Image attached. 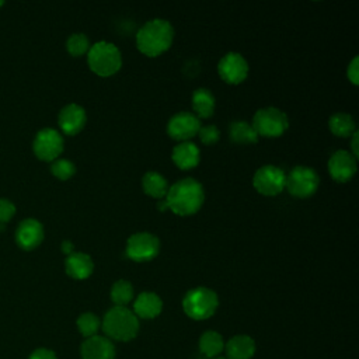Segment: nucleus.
Masks as SVG:
<instances>
[{
    "instance_id": "f257e3e1",
    "label": "nucleus",
    "mask_w": 359,
    "mask_h": 359,
    "mask_svg": "<svg viewBox=\"0 0 359 359\" xmlns=\"http://www.w3.org/2000/svg\"><path fill=\"white\" fill-rule=\"evenodd\" d=\"M174 39V28L164 18L146 21L136 32L137 49L146 56L154 57L165 52Z\"/></svg>"
},
{
    "instance_id": "f03ea898",
    "label": "nucleus",
    "mask_w": 359,
    "mask_h": 359,
    "mask_svg": "<svg viewBox=\"0 0 359 359\" xmlns=\"http://www.w3.org/2000/svg\"><path fill=\"white\" fill-rule=\"evenodd\" d=\"M205 199L203 187L194 178H182L172 184L165 195L168 209L175 215L189 216L196 213Z\"/></svg>"
},
{
    "instance_id": "7ed1b4c3",
    "label": "nucleus",
    "mask_w": 359,
    "mask_h": 359,
    "mask_svg": "<svg viewBox=\"0 0 359 359\" xmlns=\"http://www.w3.org/2000/svg\"><path fill=\"white\" fill-rule=\"evenodd\" d=\"M102 330L107 337L126 342L137 335L139 320L135 313L125 306H115L105 313L102 318Z\"/></svg>"
},
{
    "instance_id": "20e7f679",
    "label": "nucleus",
    "mask_w": 359,
    "mask_h": 359,
    "mask_svg": "<svg viewBox=\"0 0 359 359\" xmlns=\"http://www.w3.org/2000/svg\"><path fill=\"white\" fill-rule=\"evenodd\" d=\"M87 62L95 74L108 77L121 69L122 55L116 45L112 42L98 41L90 46L87 52Z\"/></svg>"
},
{
    "instance_id": "39448f33",
    "label": "nucleus",
    "mask_w": 359,
    "mask_h": 359,
    "mask_svg": "<svg viewBox=\"0 0 359 359\" xmlns=\"http://www.w3.org/2000/svg\"><path fill=\"white\" fill-rule=\"evenodd\" d=\"M219 306L216 292L209 287L198 286L187 292L182 299V309L192 320H206L215 314Z\"/></svg>"
},
{
    "instance_id": "423d86ee",
    "label": "nucleus",
    "mask_w": 359,
    "mask_h": 359,
    "mask_svg": "<svg viewBox=\"0 0 359 359\" xmlns=\"http://www.w3.org/2000/svg\"><path fill=\"white\" fill-rule=\"evenodd\" d=\"M251 125L257 135L265 137H276L285 133L289 126V119L287 115L279 108L265 107L254 114Z\"/></svg>"
},
{
    "instance_id": "0eeeda50",
    "label": "nucleus",
    "mask_w": 359,
    "mask_h": 359,
    "mask_svg": "<svg viewBox=\"0 0 359 359\" xmlns=\"http://www.w3.org/2000/svg\"><path fill=\"white\" fill-rule=\"evenodd\" d=\"M320 184L318 174L307 165H297L286 175L285 187L296 198H307L313 195Z\"/></svg>"
},
{
    "instance_id": "6e6552de",
    "label": "nucleus",
    "mask_w": 359,
    "mask_h": 359,
    "mask_svg": "<svg viewBox=\"0 0 359 359\" xmlns=\"http://www.w3.org/2000/svg\"><path fill=\"white\" fill-rule=\"evenodd\" d=\"M160 251V240L149 231L132 234L126 241V255L136 262L153 259Z\"/></svg>"
},
{
    "instance_id": "1a4fd4ad",
    "label": "nucleus",
    "mask_w": 359,
    "mask_h": 359,
    "mask_svg": "<svg viewBox=\"0 0 359 359\" xmlns=\"http://www.w3.org/2000/svg\"><path fill=\"white\" fill-rule=\"evenodd\" d=\"M285 181H286V175L283 170L272 164H266L258 168L252 178L254 188L259 194L268 195V196H273L282 192V189L285 188Z\"/></svg>"
},
{
    "instance_id": "9d476101",
    "label": "nucleus",
    "mask_w": 359,
    "mask_h": 359,
    "mask_svg": "<svg viewBox=\"0 0 359 359\" xmlns=\"http://www.w3.org/2000/svg\"><path fill=\"white\" fill-rule=\"evenodd\" d=\"M32 149L36 157L43 161L56 160L63 151V137L56 129L43 128L36 133Z\"/></svg>"
},
{
    "instance_id": "9b49d317",
    "label": "nucleus",
    "mask_w": 359,
    "mask_h": 359,
    "mask_svg": "<svg viewBox=\"0 0 359 359\" xmlns=\"http://www.w3.org/2000/svg\"><path fill=\"white\" fill-rule=\"evenodd\" d=\"M217 72L226 83L238 84L248 74V63L238 52H229L219 60Z\"/></svg>"
},
{
    "instance_id": "f8f14e48",
    "label": "nucleus",
    "mask_w": 359,
    "mask_h": 359,
    "mask_svg": "<svg viewBox=\"0 0 359 359\" xmlns=\"http://www.w3.org/2000/svg\"><path fill=\"white\" fill-rule=\"evenodd\" d=\"M199 128V118L188 111H182L170 118L167 123V133L175 140L188 142V139L198 135Z\"/></svg>"
},
{
    "instance_id": "ddd939ff",
    "label": "nucleus",
    "mask_w": 359,
    "mask_h": 359,
    "mask_svg": "<svg viewBox=\"0 0 359 359\" xmlns=\"http://www.w3.org/2000/svg\"><path fill=\"white\" fill-rule=\"evenodd\" d=\"M356 158L348 150H337L328 160L330 175L338 182L349 181L356 172Z\"/></svg>"
},
{
    "instance_id": "4468645a",
    "label": "nucleus",
    "mask_w": 359,
    "mask_h": 359,
    "mask_svg": "<svg viewBox=\"0 0 359 359\" xmlns=\"http://www.w3.org/2000/svg\"><path fill=\"white\" fill-rule=\"evenodd\" d=\"M43 240V226L36 219H24L15 230V241L24 250L38 247Z\"/></svg>"
},
{
    "instance_id": "2eb2a0df",
    "label": "nucleus",
    "mask_w": 359,
    "mask_h": 359,
    "mask_svg": "<svg viewBox=\"0 0 359 359\" xmlns=\"http://www.w3.org/2000/svg\"><path fill=\"white\" fill-rule=\"evenodd\" d=\"M87 121V115L83 107L77 104H67L65 105L59 115H57V123L63 133L66 135H76L79 133Z\"/></svg>"
},
{
    "instance_id": "dca6fc26",
    "label": "nucleus",
    "mask_w": 359,
    "mask_h": 359,
    "mask_svg": "<svg viewBox=\"0 0 359 359\" xmlns=\"http://www.w3.org/2000/svg\"><path fill=\"white\" fill-rule=\"evenodd\" d=\"M83 359H114L115 346L107 337L94 335L86 338L80 348Z\"/></svg>"
},
{
    "instance_id": "f3484780",
    "label": "nucleus",
    "mask_w": 359,
    "mask_h": 359,
    "mask_svg": "<svg viewBox=\"0 0 359 359\" xmlns=\"http://www.w3.org/2000/svg\"><path fill=\"white\" fill-rule=\"evenodd\" d=\"M94 262L86 252H72L65 259V271L73 279H86L93 273Z\"/></svg>"
},
{
    "instance_id": "a211bd4d",
    "label": "nucleus",
    "mask_w": 359,
    "mask_h": 359,
    "mask_svg": "<svg viewBox=\"0 0 359 359\" xmlns=\"http://www.w3.org/2000/svg\"><path fill=\"white\" fill-rule=\"evenodd\" d=\"M163 310V302L160 296H157L153 292H142L133 303V313L136 317L140 318H154L157 317Z\"/></svg>"
},
{
    "instance_id": "6ab92c4d",
    "label": "nucleus",
    "mask_w": 359,
    "mask_h": 359,
    "mask_svg": "<svg viewBox=\"0 0 359 359\" xmlns=\"http://www.w3.org/2000/svg\"><path fill=\"white\" fill-rule=\"evenodd\" d=\"M199 156H201V151L198 146L192 142H182L177 144L172 149V154H171L175 165L182 170H189L196 167L199 164V158H201Z\"/></svg>"
},
{
    "instance_id": "aec40b11",
    "label": "nucleus",
    "mask_w": 359,
    "mask_h": 359,
    "mask_svg": "<svg viewBox=\"0 0 359 359\" xmlns=\"http://www.w3.org/2000/svg\"><path fill=\"white\" fill-rule=\"evenodd\" d=\"M229 359H251L255 353V342L248 335H236L226 344Z\"/></svg>"
},
{
    "instance_id": "412c9836",
    "label": "nucleus",
    "mask_w": 359,
    "mask_h": 359,
    "mask_svg": "<svg viewBox=\"0 0 359 359\" xmlns=\"http://www.w3.org/2000/svg\"><path fill=\"white\" fill-rule=\"evenodd\" d=\"M215 95L209 88L199 87L192 93V108L198 118H209L215 112Z\"/></svg>"
},
{
    "instance_id": "4be33fe9",
    "label": "nucleus",
    "mask_w": 359,
    "mask_h": 359,
    "mask_svg": "<svg viewBox=\"0 0 359 359\" xmlns=\"http://www.w3.org/2000/svg\"><path fill=\"white\" fill-rule=\"evenodd\" d=\"M143 191L153 198H163L167 195V180L157 171H147L142 178Z\"/></svg>"
},
{
    "instance_id": "5701e85b",
    "label": "nucleus",
    "mask_w": 359,
    "mask_h": 359,
    "mask_svg": "<svg viewBox=\"0 0 359 359\" xmlns=\"http://www.w3.org/2000/svg\"><path fill=\"white\" fill-rule=\"evenodd\" d=\"M223 349H224V341H223V338L219 332L209 330V331H206L201 335V338H199V351L205 356H208L210 359L217 358V355L222 353Z\"/></svg>"
},
{
    "instance_id": "b1692460",
    "label": "nucleus",
    "mask_w": 359,
    "mask_h": 359,
    "mask_svg": "<svg viewBox=\"0 0 359 359\" xmlns=\"http://www.w3.org/2000/svg\"><path fill=\"white\" fill-rule=\"evenodd\" d=\"M229 136L233 142L241 144L255 143L258 140V135L251 123L245 121H234L229 128Z\"/></svg>"
},
{
    "instance_id": "393cba45",
    "label": "nucleus",
    "mask_w": 359,
    "mask_h": 359,
    "mask_svg": "<svg viewBox=\"0 0 359 359\" xmlns=\"http://www.w3.org/2000/svg\"><path fill=\"white\" fill-rule=\"evenodd\" d=\"M328 126H330V130L339 137L352 136V133L356 130L352 115L346 112H335L334 115H331L328 121Z\"/></svg>"
},
{
    "instance_id": "a878e982",
    "label": "nucleus",
    "mask_w": 359,
    "mask_h": 359,
    "mask_svg": "<svg viewBox=\"0 0 359 359\" xmlns=\"http://www.w3.org/2000/svg\"><path fill=\"white\" fill-rule=\"evenodd\" d=\"M133 299V286L125 279L116 280L111 287V300L115 306H126Z\"/></svg>"
},
{
    "instance_id": "bb28decb",
    "label": "nucleus",
    "mask_w": 359,
    "mask_h": 359,
    "mask_svg": "<svg viewBox=\"0 0 359 359\" xmlns=\"http://www.w3.org/2000/svg\"><path fill=\"white\" fill-rule=\"evenodd\" d=\"M100 325H101L100 318L94 313H90V311L80 314L77 318V328H79L80 334L86 338L97 335Z\"/></svg>"
},
{
    "instance_id": "cd10ccee",
    "label": "nucleus",
    "mask_w": 359,
    "mask_h": 359,
    "mask_svg": "<svg viewBox=\"0 0 359 359\" xmlns=\"http://www.w3.org/2000/svg\"><path fill=\"white\" fill-rule=\"evenodd\" d=\"M66 49L72 56H81L90 49V41L86 34L74 32L66 41Z\"/></svg>"
},
{
    "instance_id": "c85d7f7f",
    "label": "nucleus",
    "mask_w": 359,
    "mask_h": 359,
    "mask_svg": "<svg viewBox=\"0 0 359 359\" xmlns=\"http://www.w3.org/2000/svg\"><path fill=\"white\" fill-rule=\"evenodd\" d=\"M52 174L59 180H69L76 172V165L66 158H56L50 165Z\"/></svg>"
},
{
    "instance_id": "c756f323",
    "label": "nucleus",
    "mask_w": 359,
    "mask_h": 359,
    "mask_svg": "<svg viewBox=\"0 0 359 359\" xmlns=\"http://www.w3.org/2000/svg\"><path fill=\"white\" fill-rule=\"evenodd\" d=\"M199 139L203 144H213L219 140L220 137V132L215 125H206V126H201L199 128Z\"/></svg>"
},
{
    "instance_id": "7c9ffc66",
    "label": "nucleus",
    "mask_w": 359,
    "mask_h": 359,
    "mask_svg": "<svg viewBox=\"0 0 359 359\" xmlns=\"http://www.w3.org/2000/svg\"><path fill=\"white\" fill-rule=\"evenodd\" d=\"M15 213V206L11 201L1 198L0 199V229L3 227V223L8 222Z\"/></svg>"
},
{
    "instance_id": "2f4dec72",
    "label": "nucleus",
    "mask_w": 359,
    "mask_h": 359,
    "mask_svg": "<svg viewBox=\"0 0 359 359\" xmlns=\"http://www.w3.org/2000/svg\"><path fill=\"white\" fill-rule=\"evenodd\" d=\"M346 76H348V79L352 84L356 86L359 83V57L358 56H355L351 60V63L348 66V70H346Z\"/></svg>"
},
{
    "instance_id": "473e14b6",
    "label": "nucleus",
    "mask_w": 359,
    "mask_h": 359,
    "mask_svg": "<svg viewBox=\"0 0 359 359\" xmlns=\"http://www.w3.org/2000/svg\"><path fill=\"white\" fill-rule=\"evenodd\" d=\"M28 359H57L55 352L48 349V348H38L35 349Z\"/></svg>"
},
{
    "instance_id": "72a5a7b5",
    "label": "nucleus",
    "mask_w": 359,
    "mask_h": 359,
    "mask_svg": "<svg viewBox=\"0 0 359 359\" xmlns=\"http://www.w3.org/2000/svg\"><path fill=\"white\" fill-rule=\"evenodd\" d=\"M358 136H359V132L358 130H355L353 133H352V142H351V146H352V156L355 157V158H358V156H359V149H358Z\"/></svg>"
},
{
    "instance_id": "f704fd0d",
    "label": "nucleus",
    "mask_w": 359,
    "mask_h": 359,
    "mask_svg": "<svg viewBox=\"0 0 359 359\" xmlns=\"http://www.w3.org/2000/svg\"><path fill=\"white\" fill-rule=\"evenodd\" d=\"M62 251L65 252V254H72L73 252V248H74V245H73V243L72 241H69V240H65V241H62Z\"/></svg>"
},
{
    "instance_id": "c9c22d12",
    "label": "nucleus",
    "mask_w": 359,
    "mask_h": 359,
    "mask_svg": "<svg viewBox=\"0 0 359 359\" xmlns=\"http://www.w3.org/2000/svg\"><path fill=\"white\" fill-rule=\"evenodd\" d=\"M157 209L158 210H165V209H168V206H167V202L165 201H161V202H157Z\"/></svg>"
},
{
    "instance_id": "e433bc0d",
    "label": "nucleus",
    "mask_w": 359,
    "mask_h": 359,
    "mask_svg": "<svg viewBox=\"0 0 359 359\" xmlns=\"http://www.w3.org/2000/svg\"><path fill=\"white\" fill-rule=\"evenodd\" d=\"M213 359H224V358H213Z\"/></svg>"
},
{
    "instance_id": "4c0bfd02",
    "label": "nucleus",
    "mask_w": 359,
    "mask_h": 359,
    "mask_svg": "<svg viewBox=\"0 0 359 359\" xmlns=\"http://www.w3.org/2000/svg\"><path fill=\"white\" fill-rule=\"evenodd\" d=\"M1 4H3V1H0V6H1Z\"/></svg>"
}]
</instances>
